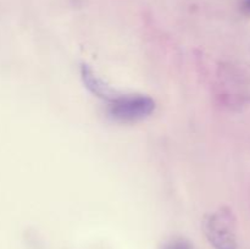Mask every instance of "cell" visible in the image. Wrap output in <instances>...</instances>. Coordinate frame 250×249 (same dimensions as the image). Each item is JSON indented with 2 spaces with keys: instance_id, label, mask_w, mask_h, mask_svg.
<instances>
[{
  "instance_id": "1",
  "label": "cell",
  "mask_w": 250,
  "mask_h": 249,
  "mask_svg": "<svg viewBox=\"0 0 250 249\" xmlns=\"http://www.w3.org/2000/svg\"><path fill=\"white\" fill-rule=\"evenodd\" d=\"M203 229L214 249H237L236 220L229 209H220L207 216Z\"/></svg>"
},
{
  "instance_id": "2",
  "label": "cell",
  "mask_w": 250,
  "mask_h": 249,
  "mask_svg": "<svg viewBox=\"0 0 250 249\" xmlns=\"http://www.w3.org/2000/svg\"><path fill=\"white\" fill-rule=\"evenodd\" d=\"M155 109V103L146 95H124L115 98L109 112L115 120L121 122H136L148 117Z\"/></svg>"
},
{
  "instance_id": "3",
  "label": "cell",
  "mask_w": 250,
  "mask_h": 249,
  "mask_svg": "<svg viewBox=\"0 0 250 249\" xmlns=\"http://www.w3.org/2000/svg\"><path fill=\"white\" fill-rule=\"evenodd\" d=\"M82 78L84 81V84L87 85L90 92L97 94L98 97L109 99L110 93H111L110 88L87 66H82Z\"/></svg>"
},
{
  "instance_id": "4",
  "label": "cell",
  "mask_w": 250,
  "mask_h": 249,
  "mask_svg": "<svg viewBox=\"0 0 250 249\" xmlns=\"http://www.w3.org/2000/svg\"><path fill=\"white\" fill-rule=\"evenodd\" d=\"M160 249H195V247L185 237H173L164 242Z\"/></svg>"
},
{
  "instance_id": "5",
  "label": "cell",
  "mask_w": 250,
  "mask_h": 249,
  "mask_svg": "<svg viewBox=\"0 0 250 249\" xmlns=\"http://www.w3.org/2000/svg\"><path fill=\"white\" fill-rule=\"evenodd\" d=\"M242 7H243L244 12H247V14H250V0H244Z\"/></svg>"
}]
</instances>
